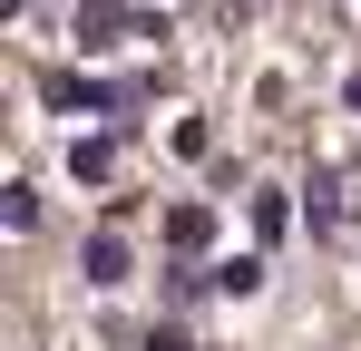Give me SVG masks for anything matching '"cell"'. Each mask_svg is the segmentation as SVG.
<instances>
[{
  "mask_svg": "<svg viewBox=\"0 0 361 351\" xmlns=\"http://www.w3.org/2000/svg\"><path fill=\"white\" fill-rule=\"evenodd\" d=\"M342 225V185H332V176H312V234H332Z\"/></svg>",
  "mask_w": 361,
  "mask_h": 351,
  "instance_id": "7",
  "label": "cell"
},
{
  "mask_svg": "<svg viewBox=\"0 0 361 351\" xmlns=\"http://www.w3.org/2000/svg\"><path fill=\"white\" fill-rule=\"evenodd\" d=\"M147 351H195V342H185L176 322H157V332H147Z\"/></svg>",
  "mask_w": 361,
  "mask_h": 351,
  "instance_id": "8",
  "label": "cell"
},
{
  "mask_svg": "<svg viewBox=\"0 0 361 351\" xmlns=\"http://www.w3.org/2000/svg\"><path fill=\"white\" fill-rule=\"evenodd\" d=\"M39 98H49L59 117H118V108H127L118 88H98V78H78V68H49V78H39Z\"/></svg>",
  "mask_w": 361,
  "mask_h": 351,
  "instance_id": "1",
  "label": "cell"
},
{
  "mask_svg": "<svg viewBox=\"0 0 361 351\" xmlns=\"http://www.w3.org/2000/svg\"><path fill=\"white\" fill-rule=\"evenodd\" d=\"M78 264H88V283H98V292H118V283H127V234H118V225L88 234V254H78Z\"/></svg>",
  "mask_w": 361,
  "mask_h": 351,
  "instance_id": "2",
  "label": "cell"
},
{
  "mask_svg": "<svg viewBox=\"0 0 361 351\" xmlns=\"http://www.w3.org/2000/svg\"><path fill=\"white\" fill-rule=\"evenodd\" d=\"M215 292H235V302H244V292H264V254H235V264H215Z\"/></svg>",
  "mask_w": 361,
  "mask_h": 351,
  "instance_id": "5",
  "label": "cell"
},
{
  "mask_svg": "<svg viewBox=\"0 0 361 351\" xmlns=\"http://www.w3.org/2000/svg\"><path fill=\"white\" fill-rule=\"evenodd\" d=\"M205 234H215V215H205V205H176V215H166V244H176V254H195Z\"/></svg>",
  "mask_w": 361,
  "mask_h": 351,
  "instance_id": "4",
  "label": "cell"
},
{
  "mask_svg": "<svg viewBox=\"0 0 361 351\" xmlns=\"http://www.w3.org/2000/svg\"><path fill=\"white\" fill-rule=\"evenodd\" d=\"M68 176H78V185H108V176H118V137H78V147H68Z\"/></svg>",
  "mask_w": 361,
  "mask_h": 351,
  "instance_id": "3",
  "label": "cell"
},
{
  "mask_svg": "<svg viewBox=\"0 0 361 351\" xmlns=\"http://www.w3.org/2000/svg\"><path fill=\"white\" fill-rule=\"evenodd\" d=\"M254 234H264V244H283V234H293V205H283V195H274V185H264V195H254Z\"/></svg>",
  "mask_w": 361,
  "mask_h": 351,
  "instance_id": "6",
  "label": "cell"
}]
</instances>
